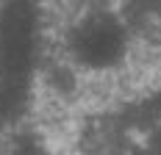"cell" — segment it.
<instances>
[{
	"label": "cell",
	"instance_id": "cell-1",
	"mask_svg": "<svg viewBox=\"0 0 161 155\" xmlns=\"http://www.w3.org/2000/svg\"><path fill=\"white\" fill-rule=\"evenodd\" d=\"M56 39L64 64L86 78L122 72L136 56L133 19L114 0H83Z\"/></svg>",
	"mask_w": 161,
	"mask_h": 155
},
{
	"label": "cell",
	"instance_id": "cell-3",
	"mask_svg": "<svg viewBox=\"0 0 161 155\" xmlns=\"http://www.w3.org/2000/svg\"><path fill=\"white\" fill-rule=\"evenodd\" d=\"M0 80H3V75H0Z\"/></svg>",
	"mask_w": 161,
	"mask_h": 155
},
{
	"label": "cell",
	"instance_id": "cell-2",
	"mask_svg": "<svg viewBox=\"0 0 161 155\" xmlns=\"http://www.w3.org/2000/svg\"><path fill=\"white\" fill-rule=\"evenodd\" d=\"M31 3H50V0H31Z\"/></svg>",
	"mask_w": 161,
	"mask_h": 155
}]
</instances>
